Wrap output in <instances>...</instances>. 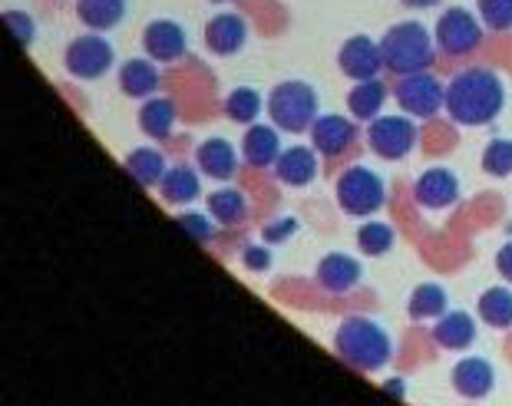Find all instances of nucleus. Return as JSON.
Instances as JSON below:
<instances>
[{
    "label": "nucleus",
    "instance_id": "f257e3e1",
    "mask_svg": "<svg viewBox=\"0 0 512 406\" xmlns=\"http://www.w3.org/2000/svg\"><path fill=\"white\" fill-rule=\"evenodd\" d=\"M506 90L493 70L473 67L456 73L446 86V113L460 126H486L503 113Z\"/></svg>",
    "mask_w": 512,
    "mask_h": 406
},
{
    "label": "nucleus",
    "instance_id": "f03ea898",
    "mask_svg": "<svg viewBox=\"0 0 512 406\" xmlns=\"http://www.w3.org/2000/svg\"><path fill=\"white\" fill-rule=\"evenodd\" d=\"M334 350L344 364H351L364 373H374L387 367V360L394 357V340L377 321L367 317H347L334 334Z\"/></svg>",
    "mask_w": 512,
    "mask_h": 406
},
{
    "label": "nucleus",
    "instance_id": "7ed1b4c3",
    "mask_svg": "<svg viewBox=\"0 0 512 406\" xmlns=\"http://www.w3.org/2000/svg\"><path fill=\"white\" fill-rule=\"evenodd\" d=\"M380 53H384V67L394 73H423L433 63V40L430 30L407 20V24H394L380 40Z\"/></svg>",
    "mask_w": 512,
    "mask_h": 406
},
{
    "label": "nucleus",
    "instance_id": "20e7f679",
    "mask_svg": "<svg viewBox=\"0 0 512 406\" xmlns=\"http://www.w3.org/2000/svg\"><path fill=\"white\" fill-rule=\"evenodd\" d=\"M268 113L285 133H304L318 123V93L308 83L288 80L275 86V93L268 96Z\"/></svg>",
    "mask_w": 512,
    "mask_h": 406
},
{
    "label": "nucleus",
    "instance_id": "39448f33",
    "mask_svg": "<svg viewBox=\"0 0 512 406\" xmlns=\"http://www.w3.org/2000/svg\"><path fill=\"white\" fill-rule=\"evenodd\" d=\"M337 202H341V208L347 215L367 218V215H374L384 208L387 185L377 172H370L367 166H354L337 179Z\"/></svg>",
    "mask_w": 512,
    "mask_h": 406
},
{
    "label": "nucleus",
    "instance_id": "423d86ee",
    "mask_svg": "<svg viewBox=\"0 0 512 406\" xmlns=\"http://www.w3.org/2000/svg\"><path fill=\"white\" fill-rule=\"evenodd\" d=\"M367 146L387 162L407 159L410 149L417 146V126L407 116H380L367 129Z\"/></svg>",
    "mask_w": 512,
    "mask_h": 406
},
{
    "label": "nucleus",
    "instance_id": "0eeeda50",
    "mask_svg": "<svg viewBox=\"0 0 512 406\" xmlns=\"http://www.w3.org/2000/svg\"><path fill=\"white\" fill-rule=\"evenodd\" d=\"M483 40V27L476 24V17L463 7L443 10V17L437 20V47L446 57H466L473 53Z\"/></svg>",
    "mask_w": 512,
    "mask_h": 406
},
{
    "label": "nucleus",
    "instance_id": "6e6552de",
    "mask_svg": "<svg viewBox=\"0 0 512 406\" xmlns=\"http://www.w3.org/2000/svg\"><path fill=\"white\" fill-rule=\"evenodd\" d=\"M397 106L403 109L407 116H417V119H427V116H437L440 106H446V90L440 80H433L430 73H410L407 80L397 86Z\"/></svg>",
    "mask_w": 512,
    "mask_h": 406
},
{
    "label": "nucleus",
    "instance_id": "1a4fd4ad",
    "mask_svg": "<svg viewBox=\"0 0 512 406\" xmlns=\"http://www.w3.org/2000/svg\"><path fill=\"white\" fill-rule=\"evenodd\" d=\"M63 63H67V70L76 76V80H100V76L113 70L116 53L103 37H80L67 47Z\"/></svg>",
    "mask_w": 512,
    "mask_h": 406
},
{
    "label": "nucleus",
    "instance_id": "9d476101",
    "mask_svg": "<svg viewBox=\"0 0 512 406\" xmlns=\"http://www.w3.org/2000/svg\"><path fill=\"white\" fill-rule=\"evenodd\" d=\"M337 63H341L344 76H351V80L361 83V80H374L380 73V67H384V53H380L374 40L351 37L341 47V53H337Z\"/></svg>",
    "mask_w": 512,
    "mask_h": 406
},
{
    "label": "nucleus",
    "instance_id": "9b49d317",
    "mask_svg": "<svg viewBox=\"0 0 512 406\" xmlns=\"http://www.w3.org/2000/svg\"><path fill=\"white\" fill-rule=\"evenodd\" d=\"M413 195L423 208L437 212V208H450L456 199H460V182L450 169H427L413 185Z\"/></svg>",
    "mask_w": 512,
    "mask_h": 406
},
{
    "label": "nucleus",
    "instance_id": "f8f14e48",
    "mask_svg": "<svg viewBox=\"0 0 512 406\" xmlns=\"http://www.w3.org/2000/svg\"><path fill=\"white\" fill-rule=\"evenodd\" d=\"M143 47L152 60L172 63L182 57L185 47H189V37H185V30L179 24H172V20H152L143 34Z\"/></svg>",
    "mask_w": 512,
    "mask_h": 406
},
{
    "label": "nucleus",
    "instance_id": "ddd939ff",
    "mask_svg": "<svg viewBox=\"0 0 512 406\" xmlns=\"http://www.w3.org/2000/svg\"><path fill=\"white\" fill-rule=\"evenodd\" d=\"M245 40H248V24L238 14H219L205 27V47L219 53V57H232V53L245 47Z\"/></svg>",
    "mask_w": 512,
    "mask_h": 406
},
{
    "label": "nucleus",
    "instance_id": "4468645a",
    "mask_svg": "<svg viewBox=\"0 0 512 406\" xmlns=\"http://www.w3.org/2000/svg\"><path fill=\"white\" fill-rule=\"evenodd\" d=\"M496 383L493 367L483 357H466L453 367V387L466 400H483Z\"/></svg>",
    "mask_w": 512,
    "mask_h": 406
},
{
    "label": "nucleus",
    "instance_id": "2eb2a0df",
    "mask_svg": "<svg viewBox=\"0 0 512 406\" xmlns=\"http://www.w3.org/2000/svg\"><path fill=\"white\" fill-rule=\"evenodd\" d=\"M361 265L351 258V255H341V251H334V255L328 258H321V265H318V284L324 291H331V294H347V291H354L357 284H361Z\"/></svg>",
    "mask_w": 512,
    "mask_h": 406
},
{
    "label": "nucleus",
    "instance_id": "dca6fc26",
    "mask_svg": "<svg viewBox=\"0 0 512 406\" xmlns=\"http://www.w3.org/2000/svg\"><path fill=\"white\" fill-rule=\"evenodd\" d=\"M311 139L321 156H344L354 142V123L344 116H318V123L311 126Z\"/></svg>",
    "mask_w": 512,
    "mask_h": 406
},
{
    "label": "nucleus",
    "instance_id": "f3484780",
    "mask_svg": "<svg viewBox=\"0 0 512 406\" xmlns=\"http://www.w3.org/2000/svg\"><path fill=\"white\" fill-rule=\"evenodd\" d=\"M275 172L281 182L291 185V189H301V185L314 182V175H318V156H314V149H308V146L285 149L275 162Z\"/></svg>",
    "mask_w": 512,
    "mask_h": 406
},
{
    "label": "nucleus",
    "instance_id": "a211bd4d",
    "mask_svg": "<svg viewBox=\"0 0 512 406\" xmlns=\"http://www.w3.org/2000/svg\"><path fill=\"white\" fill-rule=\"evenodd\" d=\"M195 159H199V169L209 175V179H232L238 172V156L232 149V142L225 139H209L202 142L199 152H195Z\"/></svg>",
    "mask_w": 512,
    "mask_h": 406
},
{
    "label": "nucleus",
    "instance_id": "6ab92c4d",
    "mask_svg": "<svg viewBox=\"0 0 512 406\" xmlns=\"http://www.w3.org/2000/svg\"><path fill=\"white\" fill-rule=\"evenodd\" d=\"M76 17H80V24L103 34V30L123 24L126 0H76Z\"/></svg>",
    "mask_w": 512,
    "mask_h": 406
},
{
    "label": "nucleus",
    "instance_id": "aec40b11",
    "mask_svg": "<svg viewBox=\"0 0 512 406\" xmlns=\"http://www.w3.org/2000/svg\"><path fill=\"white\" fill-rule=\"evenodd\" d=\"M433 337H437V344L446 350H466V347H473V340H476V321L463 311L443 314L437 327H433Z\"/></svg>",
    "mask_w": 512,
    "mask_h": 406
},
{
    "label": "nucleus",
    "instance_id": "412c9836",
    "mask_svg": "<svg viewBox=\"0 0 512 406\" xmlns=\"http://www.w3.org/2000/svg\"><path fill=\"white\" fill-rule=\"evenodd\" d=\"M242 149H245V162L255 169H265V166H271V162H278V156H281V142H278V133L271 126L248 129Z\"/></svg>",
    "mask_w": 512,
    "mask_h": 406
},
{
    "label": "nucleus",
    "instance_id": "4be33fe9",
    "mask_svg": "<svg viewBox=\"0 0 512 406\" xmlns=\"http://www.w3.org/2000/svg\"><path fill=\"white\" fill-rule=\"evenodd\" d=\"M119 86L133 100H146L159 90V73L149 60H126L123 70H119Z\"/></svg>",
    "mask_w": 512,
    "mask_h": 406
},
{
    "label": "nucleus",
    "instance_id": "5701e85b",
    "mask_svg": "<svg viewBox=\"0 0 512 406\" xmlns=\"http://www.w3.org/2000/svg\"><path fill=\"white\" fill-rule=\"evenodd\" d=\"M172 126H176V106H172V100L152 96V100H146V106L139 109V129H143L149 139H169Z\"/></svg>",
    "mask_w": 512,
    "mask_h": 406
},
{
    "label": "nucleus",
    "instance_id": "b1692460",
    "mask_svg": "<svg viewBox=\"0 0 512 406\" xmlns=\"http://www.w3.org/2000/svg\"><path fill=\"white\" fill-rule=\"evenodd\" d=\"M387 100V86L380 80H361L347 96V109H351V116L364 119V123H374L380 106Z\"/></svg>",
    "mask_w": 512,
    "mask_h": 406
},
{
    "label": "nucleus",
    "instance_id": "393cba45",
    "mask_svg": "<svg viewBox=\"0 0 512 406\" xmlns=\"http://www.w3.org/2000/svg\"><path fill=\"white\" fill-rule=\"evenodd\" d=\"M123 169H126V175H133L143 189H152V185H159L162 179H166V159H162V152H156V149L129 152Z\"/></svg>",
    "mask_w": 512,
    "mask_h": 406
},
{
    "label": "nucleus",
    "instance_id": "a878e982",
    "mask_svg": "<svg viewBox=\"0 0 512 406\" xmlns=\"http://www.w3.org/2000/svg\"><path fill=\"white\" fill-rule=\"evenodd\" d=\"M159 189H162V199L172 202V205H182V202H192V199H199V192H202V185H199V175H195L192 169H169L166 172V179L159 182Z\"/></svg>",
    "mask_w": 512,
    "mask_h": 406
},
{
    "label": "nucleus",
    "instance_id": "bb28decb",
    "mask_svg": "<svg viewBox=\"0 0 512 406\" xmlns=\"http://www.w3.org/2000/svg\"><path fill=\"white\" fill-rule=\"evenodd\" d=\"M479 317L496 327V331H506L512 327V291L509 288H489L479 298Z\"/></svg>",
    "mask_w": 512,
    "mask_h": 406
},
{
    "label": "nucleus",
    "instance_id": "cd10ccee",
    "mask_svg": "<svg viewBox=\"0 0 512 406\" xmlns=\"http://www.w3.org/2000/svg\"><path fill=\"white\" fill-rule=\"evenodd\" d=\"M248 212V202L245 195L238 189H219L209 195V215L215 218V222L222 225H238Z\"/></svg>",
    "mask_w": 512,
    "mask_h": 406
},
{
    "label": "nucleus",
    "instance_id": "c85d7f7f",
    "mask_svg": "<svg viewBox=\"0 0 512 406\" xmlns=\"http://www.w3.org/2000/svg\"><path fill=\"white\" fill-rule=\"evenodd\" d=\"M446 291L440 284H420L410 294V317L413 321H427V317H443L446 314Z\"/></svg>",
    "mask_w": 512,
    "mask_h": 406
},
{
    "label": "nucleus",
    "instance_id": "c756f323",
    "mask_svg": "<svg viewBox=\"0 0 512 406\" xmlns=\"http://www.w3.org/2000/svg\"><path fill=\"white\" fill-rule=\"evenodd\" d=\"M357 245H361V251L370 258L387 255V251L394 248V228L384 222H367L361 232H357Z\"/></svg>",
    "mask_w": 512,
    "mask_h": 406
},
{
    "label": "nucleus",
    "instance_id": "7c9ffc66",
    "mask_svg": "<svg viewBox=\"0 0 512 406\" xmlns=\"http://www.w3.org/2000/svg\"><path fill=\"white\" fill-rule=\"evenodd\" d=\"M225 113L232 116L235 123H252V119H258V113H261V96L252 90V86H238V90H232V96H228Z\"/></svg>",
    "mask_w": 512,
    "mask_h": 406
},
{
    "label": "nucleus",
    "instance_id": "2f4dec72",
    "mask_svg": "<svg viewBox=\"0 0 512 406\" xmlns=\"http://www.w3.org/2000/svg\"><path fill=\"white\" fill-rule=\"evenodd\" d=\"M483 169L496 179L512 172V139H493L483 152Z\"/></svg>",
    "mask_w": 512,
    "mask_h": 406
},
{
    "label": "nucleus",
    "instance_id": "473e14b6",
    "mask_svg": "<svg viewBox=\"0 0 512 406\" xmlns=\"http://www.w3.org/2000/svg\"><path fill=\"white\" fill-rule=\"evenodd\" d=\"M479 17L489 30L512 27V0H479Z\"/></svg>",
    "mask_w": 512,
    "mask_h": 406
},
{
    "label": "nucleus",
    "instance_id": "72a5a7b5",
    "mask_svg": "<svg viewBox=\"0 0 512 406\" xmlns=\"http://www.w3.org/2000/svg\"><path fill=\"white\" fill-rule=\"evenodd\" d=\"M176 225L182 228L185 235H189L192 241H199V245H205V241H212L215 238V222H209L205 215L199 212H185L176 218Z\"/></svg>",
    "mask_w": 512,
    "mask_h": 406
},
{
    "label": "nucleus",
    "instance_id": "f704fd0d",
    "mask_svg": "<svg viewBox=\"0 0 512 406\" xmlns=\"http://www.w3.org/2000/svg\"><path fill=\"white\" fill-rule=\"evenodd\" d=\"M4 24H7V30H10V40L20 43V47H30V40H34V34H37L34 20H30L27 14H20V10H7V14H4Z\"/></svg>",
    "mask_w": 512,
    "mask_h": 406
},
{
    "label": "nucleus",
    "instance_id": "c9c22d12",
    "mask_svg": "<svg viewBox=\"0 0 512 406\" xmlns=\"http://www.w3.org/2000/svg\"><path fill=\"white\" fill-rule=\"evenodd\" d=\"M294 232H298V222H294V218H278L275 225H268L265 232H261V238H265L268 245H278V241H288Z\"/></svg>",
    "mask_w": 512,
    "mask_h": 406
},
{
    "label": "nucleus",
    "instance_id": "e433bc0d",
    "mask_svg": "<svg viewBox=\"0 0 512 406\" xmlns=\"http://www.w3.org/2000/svg\"><path fill=\"white\" fill-rule=\"evenodd\" d=\"M242 261H245V268H248V271H268V268H271L268 248H261V245H248V248L242 251Z\"/></svg>",
    "mask_w": 512,
    "mask_h": 406
},
{
    "label": "nucleus",
    "instance_id": "4c0bfd02",
    "mask_svg": "<svg viewBox=\"0 0 512 406\" xmlns=\"http://www.w3.org/2000/svg\"><path fill=\"white\" fill-rule=\"evenodd\" d=\"M496 268H499V274H503L506 281H512V241H506V245L499 248V255H496Z\"/></svg>",
    "mask_w": 512,
    "mask_h": 406
},
{
    "label": "nucleus",
    "instance_id": "58836bf2",
    "mask_svg": "<svg viewBox=\"0 0 512 406\" xmlns=\"http://www.w3.org/2000/svg\"><path fill=\"white\" fill-rule=\"evenodd\" d=\"M407 7H413V10H427V7H437L440 0H403Z\"/></svg>",
    "mask_w": 512,
    "mask_h": 406
},
{
    "label": "nucleus",
    "instance_id": "ea45409f",
    "mask_svg": "<svg viewBox=\"0 0 512 406\" xmlns=\"http://www.w3.org/2000/svg\"><path fill=\"white\" fill-rule=\"evenodd\" d=\"M384 393H394V397H403V383L394 377V380H387L384 383Z\"/></svg>",
    "mask_w": 512,
    "mask_h": 406
},
{
    "label": "nucleus",
    "instance_id": "a19ab883",
    "mask_svg": "<svg viewBox=\"0 0 512 406\" xmlns=\"http://www.w3.org/2000/svg\"><path fill=\"white\" fill-rule=\"evenodd\" d=\"M215 4H225V0H215Z\"/></svg>",
    "mask_w": 512,
    "mask_h": 406
}]
</instances>
